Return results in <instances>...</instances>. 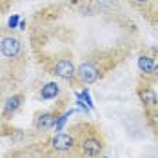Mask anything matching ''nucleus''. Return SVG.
<instances>
[{"instance_id": "obj_1", "label": "nucleus", "mask_w": 158, "mask_h": 158, "mask_svg": "<svg viewBox=\"0 0 158 158\" xmlns=\"http://www.w3.org/2000/svg\"><path fill=\"white\" fill-rule=\"evenodd\" d=\"M77 138V147L84 158H98L104 151V140L98 131H80Z\"/></svg>"}, {"instance_id": "obj_2", "label": "nucleus", "mask_w": 158, "mask_h": 158, "mask_svg": "<svg viewBox=\"0 0 158 158\" xmlns=\"http://www.w3.org/2000/svg\"><path fill=\"white\" fill-rule=\"evenodd\" d=\"M49 145H51L53 151H56L60 155H67V153H71L77 147V138L73 135H69V133H62L60 131L49 140Z\"/></svg>"}, {"instance_id": "obj_3", "label": "nucleus", "mask_w": 158, "mask_h": 158, "mask_svg": "<svg viewBox=\"0 0 158 158\" xmlns=\"http://www.w3.org/2000/svg\"><path fill=\"white\" fill-rule=\"evenodd\" d=\"M98 67L93 62H82L77 67V80L82 84H93L98 80Z\"/></svg>"}, {"instance_id": "obj_4", "label": "nucleus", "mask_w": 158, "mask_h": 158, "mask_svg": "<svg viewBox=\"0 0 158 158\" xmlns=\"http://www.w3.org/2000/svg\"><path fill=\"white\" fill-rule=\"evenodd\" d=\"M55 75L62 80H73L77 77V67L69 58H60L55 64Z\"/></svg>"}, {"instance_id": "obj_5", "label": "nucleus", "mask_w": 158, "mask_h": 158, "mask_svg": "<svg viewBox=\"0 0 158 158\" xmlns=\"http://www.w3.org/2000/svg\"><path fill=\"white\" fill-rule=\"evenodd\" d=\"M20 40L16 36H6L0 40V53L6 56V58H16L18 53H20Z\"/></svg>"}, {"instance_id": "obj_6", "label": "nucleus", "mask_w": 158, "mask_h": 158, "mask_svg": "<svg viewBox=\"0 0 158 158\" xmlns=\"http://www.w3.org/2000/svg\"><path fill=\"white\" fill-rule=\"evenodd\" d=\"M56 118H58V113H56V111L40 113V114L35 118V129H36V131H48V129H53Z\"/></svg>"}, {"instance_id": "obj_7", "label": "nucleus", "mask_w": 158, "mask_h": 158, "mask_svg": "<svg viewBox=\"0 0 158 158\" xmlns=\"http://www.w3.org/2000/svg\"><path fill=\"white\" fill-rule=\"evenodd\" d=\"M22 100H24V96H22V95H13V96H9V98L6 100V106H4V118H9V116H13L16 111L20 109V106H22Z\"/></svg>"}, {"instance_id": "obj_8", "label": "nucleus", "mask_w": 158, "mask_h": 158, "mask_svg": "<svg viewBox=\"0 0 158 158\" xmlns=\"http://www.w3.org/2000/svg\"><path fill=\"white\" fill-rule=\"evenodd\" d=\"M140 100H142L145 109H153V107L158 106V96L153 87H143L142 91H140Z\"/></svg>"}, {"instance_id": "obj_9", "label": "nucleus", "mask_w": 158, "mask_h": 158, "mask_svg": "<svg viewBox=\"0 0 158 158\" xmlns=\"http://www.w3.org/2000/svg\"><path fill=\"white\" fill-rule=\"evenodd\" d=\"M58 93H60V85L56 82H48L40 91V98L42 100H53L58 96Z\"/></svg>"}, {"instance_id": "obj_10", "label": "nucleus", "mask_w": 158, "mask_h": 158, "mask_svg": "<svg viewBox=\"0 0 158 158\" xmlns=\"http://www.w3.org/2000/svg\"><path fill=\"white\" fill-rule=\"evenodd\" d=\"M155 58H151V56H147V55H142L140 58H138V67H140V71H143L145 75H151V73H155Z\"/></svg>"}, {"instance_id": "obj_11", "label": "nucleus", "mask_w": 158, "mask_h": 158, "mask_svg": "<svg viewBox=\"0 0 158 158\" xmlns=\"http://www.w3.org/2000/svg\"><path fill=\"white\" fill-rule=\"evenodd\" d=\"M73 113H75V111L69 109V111H65V113H62V114H58V118H56V122H55V129H56L58 133H60V131L64 129L65 122H67V118H69V116H71Z\"/></svg>"}, {"instance_id": "obj_12", "label": "nucleus", "mask_w": 158, "mask_h": 158, "mask_svg": "<svg viewBox=\"0 0 158 158\" xmlns=\"http://www.w3.org/2000/svg\"><path fill=\"white\" fill-rule=\"evenodd\" d=\"M77 98H82L91 109H95V104H93V100H91V95H89V91L87 89H84V91H80V93H77Z\"/></svg>"}, {"instance_id": "obj_13", "label": "nucleus", "mask_w": 158, "mask_h": 158, "mask_svg": "<svg viewBox=\"0 0 158 158\" xmlns=\"http://www.w3.org/2000/svg\"><path fill=\"white\" fill-rule=\"evenodd\" d=\"M20 24V16L18 15H13V16H9V20H7V26L11 27V29H15L16 26Z\"/></svg>"}, {"instance_id": "obj_14", "label": "nucleus", "mask_w": 158, "mask_h": 158, "mask_svg": "<svg viewBox=\"0 0 158 158\" xmlns=\"http://www.w3.org/2000/svg\"><path fill=\"white\" fill-rule=\"evenodd\" d=\"M133 2H135V4H147L149 0H133Z\"/></svg>"}, {"instance_id": "obj_15", "label": "nucleus", "mask_w": 158, "mask_h": 158, "mask_svg": "<svg viewBox=\"0 0 158 158\" xmlns=\"http://www.w3.org/2000/svg\"><path fill=\"white\" fill-rule=\"evenodd\" d=\"M65 158H84L82 155H71V156H65Z\"/></svg>"}, {"instance_id": "obj_16", "label": "nucleus", "mask_w": 158, "mask_h": 158, "mask_svg": "<svg viewBox=\"0 0 158 158\" xmlns=\"http://www.w3.org/2000/svg\"><path fill=\"white\" fill-rule=\"evenodd\" d=\"M155 71H156V73H158V62H156V65H155Z\"/></svg>"}, {"instance_id": "obj_17", "label": "nucleus", "mask_w": 158, "mask_h": 158, "mask_svg": "<svg viewBox=\"0 0 158 158\" xmlns=\"http://www.w3.org/2000/svg\"><path fill=\"white\" fill-rule=\"evenodd\" d=\"M106 158H107V156H106Z\"/></svg>"}]
</instances>
